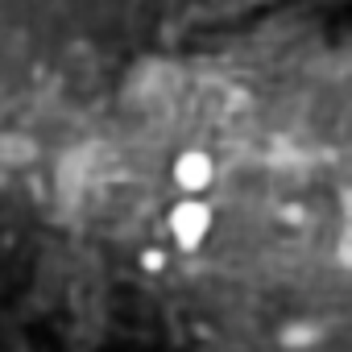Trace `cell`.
I'll return each instance as SVG.
<instances>
[{
    "mask_svg": "<svg viewBox=\"0 0 352 352\" xmlns=\"http://www.w3.org/2000/svg\"><path fill=\"white\" fill-rule=\"evenodd\" d=\"M174 179H179L187 191H204V187L212 183V162H208V153H187V157H179V166H174Z\"/></svg>",
    "mask_w": 352,
    "mask_h": 352,
    "instance_id": "obj_2",
    "label": "cell"
},
{
    "mask_svg": "<svg viewBox=\"0 0 352 352\" xmlns=\"http://www.w3.org/2000/svg\"><path fill=\"white\" fill-rule=\"evenodd\" d=\"M208 228H212V212L204 204H179L174 216H170V232H174V241H179L183 249H199Z\"/></svg>",
    "mask_w": 352,
    "mask_h": 352,
    "instance_id": "obj_1",
    "label": "cell"
}]
</instances>
